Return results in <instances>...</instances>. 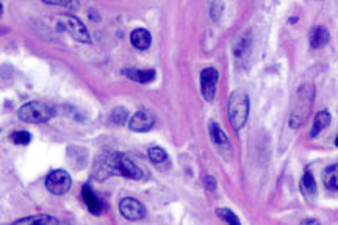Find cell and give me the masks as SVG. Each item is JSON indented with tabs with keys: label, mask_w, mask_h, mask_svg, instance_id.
<instances>
[{
	"label": "cell",
	"mask_w": 338,
	"mask_h": 225,
	"mask_svg": "<svg viewBox=\"0 0 338 225\" xmlns=\"http://www.w3.org/2000/svg\"><path fill=\"white\" fill-rule=\"evenodd\" d=\"M313 99H315V88L312 85H304L299 86L298 92H296V99L293 104V111L290 116V125L293 128L302 127L312 111L313 105Z\"/></svg>",
	"instance_id": "obj_1"
},
{
	"label": "cell",
	"mask_w": 338,
	"mask_h": 225,
	"mask_svg": "<svg viewBox=\"0 0 338 225\" xmlns=\"http://www.w3.org/2000/svg\"><path fill=\"white\" fill-rule=\"evenodd\" d=\"M19 119L25 124H44L55 116L53 107H50L46 102H29L22 105L17 113Z\"/></svg>",
	"instance_id": "obj_2"
},
{
	"label": "cell",
	"mask_w": 338,
	"mask_h": 225,
	"mask_svg": "<svg viewBox=\"0 0 338 225\" xmlns=\"http://www.w3.org/2000/svg\"><path fill=\"white\" fill-rule=\"evenodd\" d=\"M229 117L237 130L243 128L249 117V97L244 91H234L229 97Z\"/></svg>",
	"instance_id": "obj_3"
},
{
	"label": "cell",
	"mask_w": 338,
	"mask_h": 225,
	"mask_svg": "<svg viewBox=\"0 0 338 225\" xmlns=\"http://www.w3.org/2000/svg\"><path fill=\"white\" fill-rule=\"evenodd\" d=\"M71 185H72V180H71V175L63 171V169H57V171H52L47 178H46V188L49 192L55 194V196H63L66 194L69 189H71Z\"/></svg>",
	"instance_id": "obj_4"
},
{
	"label": "cell",
	"mask_w": 338,
	"mask_h": 225,
	"mask_svg": "<svg viewBox=\"0 0 338 225\" xmlns=\"http://www.w3.org/2000/svg\"><path fill=\"white\" fill-rule=\"evenodd\" d=\"M115 175H121L132 180H141L144 172L135 163L122 153H115Z\"/></svg>",
	"instance_id": "obj_5"
},
{
	"label": "cell",
	"mask_w": 338,
	"mask_h": 225,
	"mask_svg": "<svg viewBox=\"0 0 338 225\" xmlns=\"http://www.w3.org/2000/svg\"><path fill=\"white\" fill-rule=\"evenodd\" d=\"M218 81H219V74L215 68H205L201 72V92L208 104L215 100Z\"/></svg>",
	"instance_id": "obj_6"
},
{
	"label": "cell",
	"mask_w": 338,
	"mask_h": 225,
	"mask_svg": "<svg viewBox=\"0 0 338 225\" xmlns=\"http://www.w3.org/2000/svg\"><path fill=\"white\" fill-rule=\"evenodd\" d=\"M60 20L63 22V25H65V28L72 35L74 39L80 41V43H90L91 41L88 28L83 25V22L78 17L71 16V14H65L60 17Z\"/></svg>",
	"instance_id": "obj_7"
},
{
	"label": "cell",
	"mask_w": 338,
	"mask_h": 225,
	"mask_svg": "<svg viewBox=\"0 0 338 225\" xmlns=\"http://www.w3.org/2000/svg\"><path fill=\"white\" fill-rule=\"evenodd\" d=\"M93 175L96 180H105L115 175V153H102L96 158Z\"/></svg>",
	"instance_id": "obj_8"
},
{
	"label": "cell",
	"mask_w": 338,
	"mask_h": 225,
	"mask_svg": "<svg viewBox=\"0 0 338 225\" xmlns=\"http://www.w3.org/2000/svg\"><path fill=\"white\" fill-rule=\"evenodd\" d=\"M121 214L129 220H141L146 216V208L141 202L133 197H125L119 203Z\"/></svg>",
	"instance_id": "obj_9"
},
{
	"label": "cell",
	"mask_w": 338,
	"mask_h": 225,
	"mask_svg": "<svg viewBox=\"0 0 338 225\" xmlns=\"http://www.w3.org/2000/svg\"><path fill=\"white\" fill-rule=\"evenodd\" d=\"M155 124V117L151 111L147 110H139L136 111L132 119H130V130L132 132H138V133H144V132H149Z\"/></svg>",
	"instance_id": "obj_10"
},
{
	"label": "cell",
	"mask_w": 338,
	"mask_h": 225,
	"mask_svg": "<svg viewBox=\"0 0 338 225\" xmlns=\"http://www.w3.org/2000/svg\"><path fill=\"white\" fill-rule=\"evenodd\" d=\"M208 132H210V138H211V142H213V146H215L222 155H226V153L230 155V150H232L230 141H229L227 135L219 128V125L215 124V122H210Z\"/></svg>",
	"instance_id": "obj_11"
},
{
	"label": "cell",
	"mask_w": 338,
	"mask_h": 225,
	"mask_svg": "<svg viewBox=\"0 0 338 225\" xmlns=\"http://www.w3.org/2000/svg\"><path fill=\"white\" fill-rule=\"evenodd\" d=\"M81 197H83L84 205H87V208L90 210L91 214H94V216L102 214V211H103V203L100 202V199L93 192V189H91L88 185L83 186V189H81Z\"/></svg>",
	"instance_id": "obj_12"
},
{
	"label": "cell",
	"mask_w": 338,
	"mask_h": 225,
	"mask_svg": "<svg viewBox=\"0 0 338 225\" xmlns=\"http://www.w3.org/2000/svg\"><path fill=\"white\" fill-rule=\"evenodd\" d=\"M130 43L135 49L146 50V49H149L151 44H152V36H151L149 31L144 30V28H136L130 35Z\"/></svg>",
	"instance_id": "obj_13"
},
{
	"label": "cell",
	"mask_w": 338,
	"mask_h": 225,
	"mask_svg": "<svg viewBox=\"0 0 338 225\" xmlns=\"http://www.w3.org/2000/svg\"><path fill=\"white\" fill-rule=\"evenodd\" d=\"M122 74L130 78L133 81H138V83H151V81H154L155 78V71H141V69H122Z\"/></svg>",
	"instance_id": "obj_14"
},
{
	"label": "cell",
	"mask_w": 338,
	"mask_h": 225,
	"mask_svg": "<svg viewBox=\"0 0 338 225\" xmlns=\"http://www.w3.org/2000/svg\"><path fill=\"white\" fill-rule=\"evenodd\" d=\"M308 41H310V47L320 49V47H323L329 43V31L324 27H320V25L315 27V28L310 30Z\"/></svg>",
	"instance_id": "obj_15"
},
{
	"label": "cell",
	"mask_w": 338,
	"mask_h": 225,
	"mask_svg": "<svg viewBox=\"0 0 338 225\" xmlns=\"http://www.w3.org/2000/svg\"><path fill=\"white\" fill-rule=\"evenodd\" d=\"M323 183L329 191L338 192V163L324 169L323 172Z\"/></svg>",
	"instance_id": "obj_16"
},
{
	"label": "cell",
	"mask_w": 338,
	"mask_h": 225,
	"mask_svg": "<svg viewBox=\"0 0 338 225\" xmlns=\"http://www.w3.org/2000/svg\"><path fill=\"white\" fill-rule=\"evenodd\" d=\"M330 124V113L327 110H323L320 111L318 114L315 116V120H313V127H312V132H310V136L312 138H316L318 136L327 125Z\"/></svg>",
	"instance_id": "obj_17"
},
{
	"label": "cell",
	"mask_w": 338,
	"mask_h": 225,
	"mask_svg": "<svg viewBox=\"0 0 338 225\" xmlns=\"http://www.w3.org/2000/svg\"><path fill=\"white\" fill-rule=\"evenodd\" d=\"M22 223H42V225H47V223H60V220L53 216H46V214H41V216H29V217H22V219H17L14 222V225H22Z\"/></svg>",
	"instance_id": "obj_18"
},
{
	"label": "cell",
	"mask_w": 338,
	"mask_h": 225,
	"mask_svg": "<svg viewBox=\"0 0 338 225\" xmlns=\"http://www.w3.org/2000/svg\"><path fill=\"white\" fill-rule=\"evenodd\" d=\"M301 186H302L301 189H302V192H304L305 196H312V194L316 192V183H315V178H313V175H312L308 171H305V174H304V177H302Z\"/></svg>",
	"instance_id": "obj_19"
},
{
	"label": "cell",
	"mask_w": 338,
	"mask_h": 225,
	"mask_svg": "<svg viewBox=\"0 0 338 225\" xmlns=\"http://www.w3.org/2000/svg\"><path fill=\"white\" fill-rule=\"evenodd\" d=\"M149 158H151V161L154 163V165H157V166H160V165H163V163L169 161V156H167L166 150L161 149V147L149 149Z\"/></svg>",
	"instance_id": "obj_20"
},
{
	"label": "cell",
	"mask_w": 338,
	"mask_h": 225,
	"mask_svg": "<svg viewBox=\"0 0 338 225\" xmlns=\"http://www.w3.org/2000/svg\"><path fill=\"white\" fill-rule=\"evenodd\" d=\"M216 214H218V217H219L221 220H224V222H227V223L240 225L238 216H237L234 211H232V210H229V208H218V210H216Z\"/></svg>",
	"instance_id": "obj_21"
},
{
	"label": "cell",
	"mask_w": 338,
	"mask_h": 225,
	"mask_svg": "<svg viewBox=\"0 0 338 225\" xmlns=\"http://www.w3.org/2000/svg\"><path fill=\"white\" fill-rule=\"evenodd\" d=\"M110 119H111V122L115 125H124L127 122V119H129V111H127L125 108H122V107H118L111 111Z\"/></svg>",
	"instance_id": "obj_22"
},
{
	"label": "cell",
	"mask_w": 338,
	"mask_h": 225,
	"mask_svg": "<svg viewBox=\"0 0 338 225\" xmlns=\"http://www.w3.org/2000/svg\"><path fill=\"white\" fill-rule=\"evenodd\" d=\"M42 2L49 4V5H57V7L68 8V10H72V11L80 8L78 0H42Z\"/></svg>",
	"instance_id": "obj_23"
},
{
	"label": "cell",
	"mask_w": 338,
	"mask_h": 225,
	"mask_svg": "<svg viewBox=\"0 0 338 225\" xmlns=\"http://www.w3.org/2000/svg\"><path fill=\"white\" fill-rule=\"evenodd\" d=\"M11 139L14 144H19V146H25L29 144V142L32 141V135L25 130H20V132H14L11 135Z\"/></svg>",
	"instance_id": "obj_24"
},
{
	"label": "cell",
	"mask_w": 338,
	"mask_h": 225,
	"mask_svg": "<svg viewBox=\"0 0 338 225\" xmlns=\"http://www.w3.org/2000/svg\"><path fill=\"white\" fill-rule=\"evenodd\" d=\"M221 13H222V2L221 0H213V4H211V19L218 20Z\"/></svg>",
	"instance_id": "obj_25"
},
{
	"label": "cell",
	"mask_w": 338,
	"mask_h": 225,
	"mask_svg": "<svg viewBox=\"0 0 338 225\" xmlns=\"http://www.w3.org/2000/svg\"><path fill=\"white\" fill-rule=\"evenodd\" d=\"M204 185H205V188H207L208 191H215V189H216V181H215L213 177H210V175H207V177L204 178Z\"/></svg>",
	"instance_id": "obj_26"
},
{
	"label": "cell",
	"mask_w": 338,
	"mask_h": 225,
	"mask_svg": "<svg viewBox=\"0 0 338 225\" xmlns=\"http://www.w3.org/2000/svg\"><path fill=\"white\" fill-rule=\"evenodd\" d=\"M302 223H318V220H316V219H305Z\"/></svg>",
	"instance_id": "obj_27"
},
{
	"label": "cell",
	"mask_w": 338,
	"mask_h": 225,
	"mask_svg": "<svg viewBox=\"0 0 338 225\" xmlns=\"http://www.w3.org/2000/svg\"><path fill=\"white\" fill-rule=\"evenodd\" d=\"M335 146L338 147V136H336V139H335Z\"/></svg>",
	"instance_id": "obj_28"
}]
</instances>
